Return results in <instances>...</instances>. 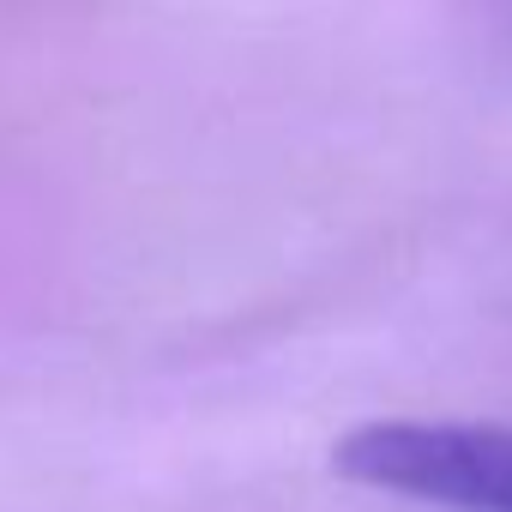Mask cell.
<instances>
[{
	"mask_svg": "<svg viewBox=\"0 0 512 512\" xmlns=\"http://www.w3.org/2000/svg\"><path fill=\"white\" fill-rule=\"evenodd\" d=\"M332 464L398 500L440 512H512V428L506 422H362L332 446Z\"/></svg>",
	"mask_w": 512,
	"mask_h": 512,
	"instance_id": "6da1fadb",
	"label": "cell"
}]
</instances>
